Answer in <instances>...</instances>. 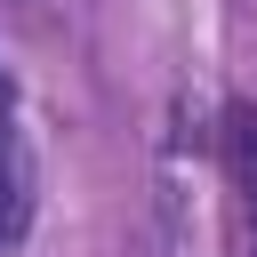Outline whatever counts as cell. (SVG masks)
I'll use <instances>...</instances> for the list:
<instances>
[{
    "label": "cell",
    "mask_w": 257,
    "mask_h": 257,
    "mask_svg": "<svg viewBox=\"0 0 257 257\" xmlns=\"http://www.w3.org/2000/svg\"><path fill=\"white\" fill-rule=\"evenodd\" d=\"M225 185H233V249L257 257V104L225 112Z\"/></svg>",
    "instance_id": "obj_1"
},
{
    "label": "cell",
    "mask_w": 257,
    "mask_h": 257,
    "mask_svg": "<svg viewBox=\"0 0 257 257\" xmlns=\"http://www.w3.org/2000/svg\"><path fill=\"white\" fill-rule=\"evenodd\" d=\"M32 217V169H24V137H16V96H8V72H0V249L24 233Z\"/></svg>",
    "instance_id": "obj_2"
}]
</instances>
